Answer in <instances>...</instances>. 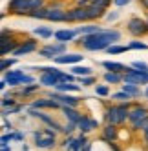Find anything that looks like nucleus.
Instances as JSON below:
<instances>
[{"label": "nucleus", "mask_w": 148, "mask_h": 151, "mask_svg": "<svg viewBox=\"0 0 148 151\" xmlns=\"http://www.w3.org/2000/svg\"><path fill=\"white\" fill-rule=\"evenodd\" d=\"M130 2H132V0H113V4L117 7H124V6H128Z\"/></svg>", "instance_id": "obj_43"}, {"label": "nucleus", "mask_w": 148, "mask_h": 151, "mask_svg": "<svg viewBox=\"0 0 148 151\" xmlns=\"http://www.w3.org/2000/svg\"><path fill=\"white\" fill-rule=\"evenodd\" d=\"M33 33H35L37 37H40V38H44V40H46V38H51V37H53V35H55V31H51L49 27H40V26H38V27L33 29Z\"/></svg>", "instance_id": "obj_32"}, {"label": "nucleus", "mask_w": 148, "mask_h": 151, "mask_svg": "<svg viewBox=\"0 0 148 151\" xmlns=\"http://www.w3.org/2000/svg\"><path fill=\"white\" fill-rule=\"evenodd\" d=\"M88 137H86V133H81L79 137H75V140H73V144L68 147V151H82L84 147L88 146Z\"/></svg>", "instance_id": "obj_24"}, {"label": "nucleus", "mask_w": 148, "mask_h": 151, "mask_svg": "<svg viewBox=\"0 0 148 151\" xmlns=\"http://www.w3.org/2000/svg\"><path fill=\"white\" fill-rule=\"evenodd\" d=\"M13 35V29H7V27H2V37H11Z\"/></svg>", "instance_id": "obj_45"}, {"label": "nucleus", "mask_w": 148, "mask_h": 151, "mask_svg": "<svg viewBox=\"0 0 148 151\" xmlns=\"http://www.w3.org/2000/svg\"><path fill=\"white\" fill-rule=\"evenodd\" d=\"M28 115H29V116H33V118H38V120H42L44 124H48L49 127H53L57 133H62V127H64V126H60L53 116H49V115H46V113H42L40 109H35V107H28Z\"/></svg>", "instance_id": "obj_6"}, {"label": "nucleus", "mask_w": 148, "mask_h": 151, "mask_svg": "<svg viewBox=\"0 0 148 151\" xmlns=\"http://www.w3.org/2000/svg\"><path fill=\"white\" fill-rule=\"evenodd\" d=\"M22 77H24V71H20V69H9V71L4 73V78H6L9 88H18V86H22Z\"/></svg>", "instance_id": "obj_16"}, {"label": "nucleus", "mask_w": 148, "mask_h": 151, "mask_svg": "<svg viewBox=\"0 0 148 151\" xmlns=\"http://www.w3.org/2000/svg\"><path fill=\"white\" fill-rule=\"evenodd\" d=\"M102 78L106 84H123L124 82V75L123 73H113V71H106L102 75Z\"/></svg>", "instance_id": "obj_25"}, {"label": "nucleus", "mask_w": 148, "mask_h": 151, "mask_svg": "<svg viewBox=\"0 0 148 151\" xmlns=\"http://www.w3.org/2000/svg\"><path fill=\"white\" fill-rule=\"evenodd\" d=\"M130 99H132V96L126 93L124 89H121L117 93H112V100H115V102H128Z\"/></svg>", "instance_id": "obj_35"}, {"label": "nucleus", "mask_w": 148, "mask_h": 151, "mask_svg": "<svg viewBox=\"0 0 148 151\" xmlns=\"http://www.w3.org/2000/svg\"><path fill=\"white\" fill-rule=\"evenodd\" d=\"M15 140V133H4L2 138H0V144L2 146H9V142H13Z\"/></svg>", "instance_id": "obj_40"}, {"label": "nucleus", "mask_w": 148, "mask_h": 151, "mask_svg": "<svg viewBox=\"0 0 148 151\" xmlns=\"http://www.w3.org/2000/svg\"><path fill=\"white\" fill-rule=\"evenodd\" d=\"M26 17L37 18V20H48V6H42V7H38V9H33V11H29Z\"/></svg>", "instance_id": "obj_28"}, {"label": "nucleus", "mask_w": 148, "mask_h": 151, "mask_svg": "<svg viewBox=\"0 0 148 151\" xmlns=\"http://www.w3.org/2000/svg\"><path fill=\"white\" fill-rule=\"evenodd\" d=\"M66 17H68V11L60 6H48V20L49 22H66Z\"/></svg>", "instance_id": "obj_14"}, {"label": "nucleus", "mask_w": 148, "mask_h": 151, "mask_svg": "<svg viewBox=\"0 0 148 151\" xmlns=\"http://www.w3.org/2000/svg\"><path fill=\"white\" fill-rule=\"evenodd\" d=\"M18 46H20L18 40H15L11 37H0V55H2V57L13 55Z\"/></svg>", "instance_id": "obj_11"}, {"label": "nucleus", "mask_w": 148, "mask_h": 151, "mask_svg": "<svg viewBox=\"0 0 148 151\" xmlns=\"http://www.w3.org/2000/svg\"><path fill=\"white\" fill-rule=\"evenodd\" d=\"M95 95H99V96H110V86L108 84L95 86Z\"/></svg>", "instance_id": "obj_37"}, {"label": "nucleus", "mask_w": 148, "mask_h": 151, "mask_svg": "<svg viewBox=\"0 0 148 151\" xmlns=\"http://www.w3.org/2000/svg\"><path fill=\"white\" fill-rule=\"evenodd\" d=\"M126 29H128V33L135 38H139V37H144L148 33V22L139 17H133L128 20V24H126Z\"/></svg>", "instance_id": "obj_5"}, {"label": "nucleus", "mask_w": 148, "mask_h": 151, "mask_svg": "<svg viewBox=\"0 0 148 151\" xmlns=\"http://www.w3.org/2000/svg\"><path fill=\"white\" fill-rule=\"evenodd\" d=\"M59 82H60V80H59V77H57V75H51V73H40L38 84L46 86V88H51V89H55Z\"/></svg>", "instance_id": "obj_21"}, {"label": "nucleus", "mask_w": 148, "mask_h": 151, "mask_svg": "<svg viewBox=\"0 0 148 151\" xmlns=\"http://www.w3.org/2000/svg\"><path fill=\"white\" fill-rule=\"evenodd\" d=\"M84 60V55H81V53H64V55H59L55 57V64L57 66H64V64H68V66H75V64L82 62Z\"/></svg>", "instance_id": "obj_13"}, {"label": "nucleus", "mask_w": 148, "mask_h": 151, "mask_svg": "<svg viewBox=\"0 0 148 151\" xmlns=\"http://www.w3.org/2000/svg\"><path fill=\"white\" fill-rule=\"evenodd\" d=\"M22 140H24V133L15 131V142H22Z\"/></svg>", "instance_id": "obj_44"}, {"label": "nucleus", "mask_w": 148, "mask_h": 151, "mask_svg": "<svg viewBox=\"0 0 148 151\" xmlns=\"http://www.w3.org/2000/svg\"><path fill=\"white\" fill-rule=\"evenodd\" d=\"M6 88H7V82H6V78H2V80H0V89L6 91Z\"/></svg>", "instance_id": "obj_47"}, {"label": "nucleus", "mask_w": 148, "mask_h": 151, "mask_svg": "<svg viewBox=\"0 0 148 151\" xmlns=\"http://www.w3.org/2000/svg\"><path fill=\"white\" fill-rule=\"evenodd\" d=\"M29 107H35V109H62V104L48 96V99H35L29 104Z\"/></svg>", "instance_id": "obj_10"}, {"label": "nucleus", "mask_w": 148, "mask_h": 151, "mask_svg": "<svg viewBox=\"0 0 148 151\" xmlns=\"http://www.w3.org/2000/svg\"><path fill=\"white\" fill-rule=\"evenodd\" d=\"M17 60H18V57H11V58L2 57V60H0V71H2V73L9 71V68H13L17 64Z\"/></svg>", "instance_id": "obj_30"}, {"label": "nucleus", "mask_w": 148, "mask_h": 151, "mask_svg": "<svg viewBox=\"0 0 148 151\" xmlns=\"http://www.w3.org/2000/svg\"><path fill=\"white\" fill-rule=\"evenodd\" d=\"M77 127H79V131L81 133H90V131H93V129H97L99 127V122L95 120V118H91V116H88V115H82L81 116V120L77 122Z\"/></svg>", "instance_id": "obj_17"}, {"label": "nucleus", "mask_w": 148, "mask_h": 151, "mask_svg": "<svg viewBox=\"0 0 148 151\" xmlns=\"http://www.w3.org/2000/svg\"><path fill=\"white\" fill-rule=\"evenodd\" d=\"M130 66H132V68H135V69H141V71H148V64H146V62H141V60L132 62Z\"/></svg>", "instance_id": "obj_41"}, {"label": "nucleus", "mask_w": 148, "mask_h": 151, "mask_svg": "<svg viewBox=\"0 0 148 151\" xmlns=\"http://www.w3.org/2000/svg\"><path fill=\"white\" fill-rule=\"evenodd\" d=\"M4 127H6V129H9V131H11V129H13L11 122H7V120H4Z\"/></svg>", "instance_id": "obj_48"}, {"label": "nucleus", "mask_w": 148, "mask_h": 151, "mask_svg": "<svg viewBox=\"0 0 148 151\" xmlns=\"http://www.w3.org/2000/svg\"><path fill=\"white\" fill-rule=\"evenodd\" d=\"M64 53H68V46L64 44V42H53V44H48L44 47L38 49V55L42 58H48V60H55V57L59 55H64Z\"/></svg>", "instance_id": "obj_4"}, {"label": "nucleus", "mask_w": 148, "mask_h": 151, "mask_svg": "<svg viewBox=\"0 0 148 151\" xmlns=\"http://www.w3.org/2000/svg\"><path fill=\"white\" fill-rule=\"evenodd\" d=\"M144 96L148 99V86H146V89H144Z\"/></svg>", "instance_id": "obj_50"}, {"label": "nucleus", "mask_w": 148, "mask_h": 151, "mask_svg": "<svg viewBox=\"0 0 148 151\" xmlns=\"http://www.w3.org/2000/svg\"><path fill=\"white\" fill-rule=\"evenodd\" d=\"M46 6V0H9L7 11L15 15H28L33 9Z\"/></svg>", "instance_id": "obj_3"}, {"label": "nucleus", "mask_w": 148, "mask_h": 151, "mask_svg": "<svg viewBox=\"0 0 148 151\" xmlns=\"http://www.w3.org/2000/svg\"><path fill=\"white\" fill-rule=\"evenodd\" d=\"M38 49V42L33 40V38H28L24 42H20V46L15 49L13 55L15 57H24V55H31V53H35Z\"/></svg>", "instance_id": "obj_12"}, {"label": "nucleus", "mask_w": 148, "mask_h": 151, "mask_svg": "<svg viewBox=\"0 0 148 151\" xmlns=\"http://www.w3.org/2000/svg\"><path fill=\"white\" fill-rule=\"evenodd\" d=\"M24 109H28L24 104H15V106H11V107H4V109H2V115H4V116L17 115V113H20V111H24Z\"/></svg>", "instance_id": "obj_31"}, {"label": "nucleus", "mask_w": 148, "mask_h": 151, "mask_svg": "<svg viewBox=\"0 0 148 151\" xmlns=\"http://www.w3.org/2000/svg\"><path fill=\"white\" fill-rule=\"evenodd\" d=\"M146 151H148V146H146Z\"/></svg>", "instance_id": "obj_51"}, {"label": "nucleus", "mask_w": 148, "mask_h": 151, "mask_svg": "<svg viewBox=\"0 0 148 151\" xmlns=\"http://www.w3.org/2000/svg\"><path fill=\"white\" fill-rule=\"evenodd\" d=\"M102 27H99V26H93V24H90V26H81V27H77V31H79V35H93V33H97V31H101Z\"/></svg>", "instance_id": "obj_33"}, {"label": "nucleus", "mask_w": 148, "mask_h": 151, "mask_svg": "<svg viewBox=\"0 0 148 151\" xmlns=\"http://www.w3.org/2000/svg\"><path fill=\"white\" fill-rule=\"evenodd\" d=\"M130 47L128 46H117V44H112L110 47H106L104 51L108 53V55H121V53H124V51H128Z\"/></svg>", "instance_id": "obj_34"}, {"label": "nucleus", "mask_w": 148, "mask_h": 151, "mask_svg": "<svg viewBox=\"0 0 148 151\" xmlns=\"http://www.w3.org/2000/svg\"><path fill=\"white\" fill-rule=\"evenodd\" d=\"M108 147H110L112 151H123V149H121L117 144H115V142H108Z\"/></svg>", "instance_id": "obj_46"}, {"label": "nucleus", "mask_w": 148, "mask_h": 151, "mask_svg": "<svg viewBox=\"0 0 148 151\" xmlns=\"http://www.w3.org/2000/svg\"><path fill=\"white\" fill-rule=\"evenodd\" d=\"M49 96H51V99H55L57 102H60L62 106H71V107H77L79 102H81V99H77V96H73V95H70V93H60V91H57V89L51 91Z\"/></svg>", "instance_id": "obj_9"}, {"label": "nucleus", "mask_w": 148, "mask_h": 151, "mask_svg": "<svg viewBox=\"0 0 148 151\" xmlns=\"http://www.w3.org/2000/svg\"><path fill=\"white\" fill-rule=\"evenodd\" d=\"M40 89L38 84H29V86H20V89L15 91V95H20V96H31L33 93H37Z\"/></svg>", "instance_id": "obj_27"}, {"label": "nucleus", "mask_w": 148, "mask_h": 151, "mask_svg": "<svg viewBox=\"0 0 148 151\" xmlns=\"http://www.w3.org/2000/svg\"><path fill=\"white\" fill-rule=\"evenodd\" d=\"M132 109V104L128 102H119V104H113L106 109V122L115 124V126H123L128 120V115Z\"/></svg>", "instance_id": "obj_2"}, {"label": "nucleus", "mask_w": 148, "mask_h": 151, "mask_svg": "<svg viewBox=\"0 0 148 151\" xmlns=\"http://www.w3.org/2000/svg\"><path fill=\"white\" fill-rule=\"evenodd\" d=\"M101 66L106 69V71H113V73H132V66H126V64H123V62H112V60H104V62H101Z\"/></svg>", "instance_id": "obj_18"}, {"label": "nucleus", "mask_w": 148, "mask_h": 151, "mask_svg": "<svg viewBox=\"0 0 148 151\" xmlns=\"http://www.w3.org/2000/svg\"><path fill=\"white\" fill-rule=\"evenodd\" d=\"M33 137H35V146L38 149H51L57 144V138L48 135V133H44V129H42V131H35Z\"/></svg>", "instance_id": "obj_7"}, {"label": "nucleus", "mask_w": 148, "mask_h": 151, "mask_svg": "<svg viewBox=\"0 0 148 151\" xmlns=\"http://www.w3.org/2000/svg\"><path fill=\"white\" fill-rule=\"evenodd\" d=\"M121 89H124L126 93L132 96V99H137V96H141V86H137V84L123 82V84H121Z\"/></svg>", "instance_id": "obj_26"}, {"label": "nucleus", "mask_w": 148, "mask_h": 151, "mask_svg": "<svg viewBox=\"0 0 148 151\" xmlns=\"http://www.w3.org/2000/svg\"><path fill=\"white\" fill-rule=\"evenodd\" d=\"M146 22H148V18H146Z\"/></svg>", "instance_id": "obj_52"}, {"label": "nucleus", "mask_w": 148, "mask_h": 151, "mask_svg": "<svg viewBox=\"0 0 148 151\" xmlns=\"http://www.w3.org/2000/svg\"><path fill=\"white\" fill-rule=\"evenodd\" d=\"M77 35H79L77 29H59V31H55L53 38H55L57 42H64V44H68V42H73V40H75Z\"/></svg>", "instance_id": "obj_20"}, {"label": "nucleus", "mask_w": 148, "mask_h": 151, "mask_svg": "<svg viewBox=\"0 0 148 151\" xmlns=\"http://www.w3.org/2000/svg\"><path fill=\"white\" fill-rule=\"evenodd\" d=\"M60 111L64 113L66 120H70V122H79V120H81V116H82V113L77 109V107H71V106H62V109H60Z\"/></svg>", "instance_id": "obj_22"}, {"label": "nucleus", "mask_w": 148, "mask_h": 151, "mask_svg": "<svg viewBox=\"0 0 148 151\" xmlns=\"http://www.w3.org/2000/svg\"><path fill=\"white\" fill-rule=\"evenodd\" d=\"M77 82L82 86V88H88V86H93L97 82V78H95L93 75H88V77H77Z\"/></svg>", "instance_id": "obj_36"}, {"label": "nucleus", "mask_w": 148, "mask_h": 151, "mask_svg": "<svg viewBox=\"0 0 148 151\" xmlns=\"http://www.w3.org/2000/svg\"><path fill=\"white\" fill-rule=\"evenodd\" d=\"M146 116H148V107L143 106V104H135V106H132V109H130L128 122H130V126H132V124L143 120V118H146Z\"/></svg>", "instance_id": "obj_15"}, {"label": "nucleus", "mask_w": 148, "mask_h": 151, "mask_svg": "<svg viewBox=\"0 0 148 151\" xmlns=\"http://www.w3.org/2000/svg\"><path fill=\"white\" fill-rule=\"evenodd\" d=\"M139 2H141V6L146 9V11H148V0H139Z\"/></svg>", "instance_id": "obj_49"}, {"label": "nucleus", "mask_w": 148, "mask_h": 151, "mask_svg": "<svg viewBox=\"0 0 148 151\" xmlns=\"http://www.w3.org/2000/svg\"><path fill=\"white\" fill-rule=\"evenodd\" d=\"M66 22H90V15H88V7L77 6L73 9H68V17Z\"/></svg>", "instance_id": "obj_8"}, {"label": "nucleus", "mask_w": 148, "mask_h": 151, "mask_svg": "<svg viewBox=\"0 0 148 151\" xmlns=\"http://www.w3.org/2000/svg\"><path fill=\"white\" fill-rule=\"evenodd\" d=\"M71 73L77 75V77H88V75H93V69L88 68V66H79V64H75V66L71 68Z\"/></svg>", "instance_id": "obj_29"}, {"label": "nucleus", "mask_w": 148, "mask_h": 151, "mask_svg": "<svg viewBox=\"0 0 148 151\" xmlns=\"http://www.w3.org/2000/svg\"><path fill=\"white\" fill-rule=\"evenodd\" d=\"M55 89L60 93H79L81 86H79V82H59Z\"/></svg>", "instance_id": "obj_23"}, {"label": "nucleus", "mask_w": 148, "mask_h": 151, "mask_svg": "<svg viewBox=\"0 0 148 151\" xmlns=\"http://www.w3.org/2000/svg\"><path fill=\"white\" fill-rule=\"evenodd\" d=\"M75 129H79V127H77V122H70V120H68L66 126L62 127V133H64V135H71Z\"/></svg>", "instance_id": "obj_39"}, {"label": "nucleus", "mask_w": 148, "mask_h": 151, "mask_svg": "<svg viewBox=\"0 0 148 151\" xmlns=\"http://www.w3.org/2000/svg\"><path fill=\"white\" fill-rule=\"evenodd\" d=\"M128 47H130V49H139V51H146V49H148V44H144V42H141V40H132L130 44H128Z\"/></svg>", "instance_id": "obj_38"}, {"label": "nucleus", "mask_w": 148, "mask_h": 151, "mask_svg": "<svg viewBox=\"0 0 148 151\" xmlns=\"http://www.w3.org/2000/svg\"><path fill=\"white\" fill-rule=\"evenodd\" d=\"M117 127L119 126H115V124H110L106 122V126L102 127V135H101V140L102 142H115V140L119 138V131H117Z\"/></svg>", "instance_id": "obj_19"}, {"label": "nucleus", "mask_w": 148, "mask_h": 151, "mask_svg": "<svg viewBox=\"0 0 148 151\" xmlns=\"http://www.w3.org/2000/svg\"><path fill=\"white\" fill-rule=\"evenodd\" d=\"M119 18V13L117 11H112V13H106V20H110V22H113V20Z\"/></svg>", "instance_id": "obj_42"}, {"label": "nucleus", "mask_w": 148, "mask_h": 151, "mask_svg": "<svg viewBox=\"0 0 148 151\" xmlns=\"http://www.w3.org/2000/svg\"><path fill=\"white\" fill-rule=\"evenodd\" d=\"M121 38V33L117 29H101L93 35H81L79 40H75L79 46H82L88 51H102L115 44Z\"/></svg>", "instance_id": "obj_1"}]
</instances>
